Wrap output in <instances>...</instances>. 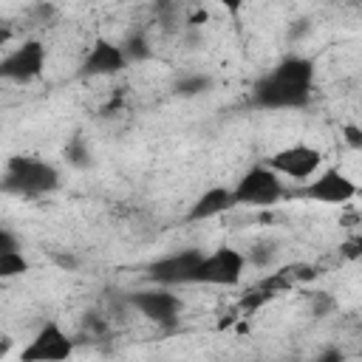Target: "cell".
<instances>
[{
	"mask_svg": "<svg viewBox=\"0 0 362 362\" xmlns=\"http://www.w3.org/2000/svg\"><path fill=\"white\" fill-rule=\"evenodd\" d=\"M314 74L308 57L288 54L252 85V105L263 110H300L311 102Z\"/></svg>",
	"mask_w": 362,
	"mask_h": 362,
	"instance_id": "obj_1",
	"label": "cell"
},
{
	"mask_svg": "<svg viewBox=\"0 0 362 362\" xmlns=\"http://www.w3.org/2000/svg\"><path fill=\"white\" fill-rule=\"evenodd\" d=\"M62 175L57 164L37 156H11L0 175V192L17 198H42L59 189Z\"/></svg>",
	"mask_w": 362,
	"mask_h": 362,
	"instance_id": "obj_2",
	"label": "cell"
},
{
	"mask_svg": "<svg viewBox=\"0 0 362 362\" xmlns=\"http://www.w3.org/2000/svg\"><path fill=\"white\" fill-rule=\"evenodd\" d=\"M235 192V204L238 206H249V209H269L274 204H280L286 198V184L277 173H272L263 161L249 167L238 184L232 187Z\"/></svg>",
	"mask_w": 362,
	"mask_h": 362,
	"instance_id": "obj_3",
	"label": "cell"
},
{
	"mask_svg": "<svg viewBox=\"0 0 362 362\" xmlns=\"http://www.w3.org/2000/svg\"><path fill=\"white\" fill-rule=\"evenodd\" d=\"M246 255L235 246H218L212 252H204L198 269H195V283L198 286H218V288H232L243 280L246 274Z\"/></svg>",
	"mask_w": 362,
	"mask_h": 362,
	"instance_id": "obj_4",
	"label": "cell"
},
{
	"mask_svg": "<svg viewBox=\"0 0 362 362\" xmlns=\"http://www.w3.org/2000/svg\"><path fill=\"white\" fill-rule=\"evenodd\" d=\"M356 192H359V187H356V181L345 170H339V167H322L317 175H311L305 184H300L291 195L305 198V201H314V204L339 206V204L354 201Z\"/></svg>",
	"mask_w": 362,
	"mask_h": 362,
	"instance_id": "obj_5",
	"label": "cell"
},
{
	"mask_svg": "<svg viewBox=\"0 0 362 362\" xmlns=\"http://www.w3.org/2000/svg\"><path fill=\"white\" fill-rule=\"evenodd\" d=\"M74 351H76V345H74L71 334L57 320H48L20 348L17 359L20 362H71Z\"/></svg>",
	"mask_w": 362,
	"mask_h": 362,
	"instance_id": "obj_6",
	"label": "cell"
},
{
	"mask_svg": "<svg viewBox=\"0 0 362 362\" xmlns=\"http://www.w3.org/2000/svg\"><path fill=\"white\" fill-rule=\"evenodd\" d=\"M263 164L272 173H277L280 178H291V181L305 184L311 175H317L322 170V150L311 147L305 141H294V144L274 150Z\"/></svg>",
	"mask_w": 362,
	"mask_h": 362,
	"instance_id": "obj_7",
	"label": "cell"
},
{
	"mask_svg": "<svg viewBox=\"0 0 362 362\" xmlns=\"http://www.w3.org/2000/svg\"><path fill=\"white\" fill-rule=\"evenodd\" d=\"M45 45L31 37L14 45L3 59H0V82H14V85H28L45 74Z\"/></svg>",
	"mask_w": 362,
	"mask_h": 362,
	"instance_id": "obj_8",
	"label": "cell"
},
{
	"mask_svg": "<svg viewBox=\"0 0 362 362\" xmlns=\"http://www.w3.org/2000/svg\"><path fill=\"white\" fill-rule=\"evenodd\" d=\"M201 257H204L201 249L170 252V255H164V257H158L147 266V280L153 286H161V288L189 286V283H195V269H198Z\"/></svg>",
	"mask_w": 362,
	"mask_h": 362,
	"instance_id": "obj_9",
	"label": "cell"
},
{
	"mask_svg": "<svg viewBox=\"0 0 362 362\" xmlns=\"http://www.w3.org/2000/svg\"><path fill=\"white\" fill-rule=\"evenodd\" d=\"M130 305L150 322L161 325V328H173L181 320V297L173 294V288H161V286H150L141 291L130 294Z\"/></svg>",
	"mask_w": 362,
	"mask_h": 362,
	"instance_id": "obj_10",
	"label": "cell"
},
{
	"mask_svg": "<svg viewBox=\"0 0 362 362\" xmlns=\"http://www.w3.org/2000/svg\"><path fill=\"white\" fill-rule=\"evenodd\" d=\"M127 68V57L122 51L119 42L107 40V37H96L93 45L88 48V54L79 62L76 76L82 79H99V76H116Z\"/></svg>",
	"mask_w": 362,
	"mask_h": 362,
	"instance_id": "obj_11",
	"label": "cell"
},
{
	"mask_svg": "<svg viewBox=\"0 0 362 362\" xmlns=\"http://www.w3.org/2000/svg\"><path fill=\"white\" fill-rule=\"evenodd\" d=\"M235 206H238V204H235V192H232V187H226V184H212V187H206V189L189 204V209H187V221H189V223L212 221V218H218V215L232 212Z\"/></svg>",
	"mask_w": 362,
	"mask_h": 362,
	"instance_id": "obj_12",
	"label": "cell"
},
{
	"mask_svg": "<svg viewBox=\"0 0 362 362\" xmlns=\"http://www.w3.org/2000/svg\"><path fill=\"white\" fill-rule=\"evenodd\" d=\"M28 272H31V263L23 255V249L8 252V255H0V280H14V277H23Z\"/></svg>",
	"mask_w": 362,
	"mask_h": 362,
	"instance_id": "obj_13",
	"label": "cell"
},
{
	"mask_svg": "<svg viewBox=\"0 0 362 362\" xmlns=\"http://www.w3.org/2000/svg\"><path fill=\"white\" fill-rule=\"evenodd\" d=\"M209 88H212V79L204 76V74H189V76H181V79L175 82V90H178L181 96H198V93L209 90Z\"/></svg>",
	"mask_w": 362,
	"mask_h": 362,
	"instance_id": "obj_14",
	"label": "cell"
},
{
	"mask_svg": "<svg viewBox=\"0 0 362 362\" xmlns=\"http://www.w3.org/2000/svg\"><path fill=\"white\" fill-rule=\"evenodd\" d=\"M65 158H68L74 167H88V164H90V150H88L85 141L76 136V139L68 141V147H65Z\"/></svg>",
	"mask_w": 362,
	"mask_h": 362,
	"instance_id": "obj_15",
	"label": "cell"
},
{
	"mask_svg": "<svg viewBox=\"0 0 362 362\" xmlns=\"http://www.w3.org/2000/svg\"><path fill=\"white\" fill-rule=\"evenodd\" d=\"M122 51H124L127 62H130V59H144V57H150V48H147V42H144L141 37H130L127 45H122Z\"/></svg>",
	"mask_w": 362,
	"mask_h": 362,
	"instance_id": "obj_16",
	"label": "cell"
},
{
	"mask_svg": "<svg viewBox=\"0 0 362 362\" xmlns=\"http://www.w3.org/2000/svg\"><path fill=\"white\" fill-rule=\"evenodd\" d=\"M342 136L351 150H362V127L359 124H342Z\"/></svg>",
	"mask_w": 362,
	"mask_h": 362,
	"instance_id": "obj_17",
	"label": "cell"
},
{
	"mask_svg": "<svg viewBox=\"0 0 362 362\" xmlns=\"http://www.w3.org/2000/svg\"><path fill=\"white\" fill-rule=\"evenodd\" d=\"M20 249V238L11 232V229H6V226H0V255H8V252H17Z\"/></svg>",
	"mask_w": 362,
	"mask_h": 362,
	"instance_id": "obj_18",
	"label": "cell"
},
{
	"mask_svg": "<svg viewBox=\"0 0 362 362\" xmlns=\"http://www.w3.org/2000/svg\"><path fill=\"white\" fill-rule=\"evenodd\" d=\"M311 362H345V351L337 348V345H328V348H322Z\"/></svg>",
	"mask_w": 362,
	"mask_h": 362,
	"instance_id": "obj_19",
	"label": "cell"
}]
</instances>
